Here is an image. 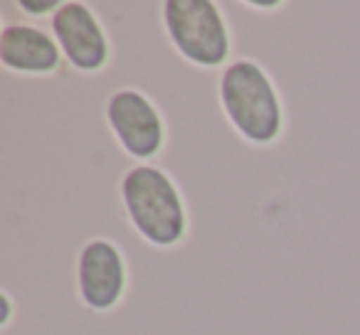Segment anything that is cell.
<instances>
[{
	"label": "cell",
	"mask_w": 360,
	"mask_h": 335,
	"mask_svg": "<svg viewBox=\"0 0 360 335\" xmlns=\"http://www.w3.org/2000/svg\"><path fill=\"white\" fill-rule=\"evenodd\" d=\"M220 104L232 129L255 145H269L284 126L281 101L264 67L237 60L220 77Z\"/></svg>",
	"instance_id": "obj_1"
},
{
	"label": "cell",
	"mask_w": 360,
	"mask_h": 335,
	"mask_svg": "<svg viewBox=\"0 0 360 335\" xmlns=\"http://www.w3.org/2000/svg\"><path fill=\"white\" fill-rule=\"evenodd\" d=\"M121 200L134 230L153 247L178 244L188 230L178 188L155 165H136L121 180Z\"/></svg>",
	"instance_id": "obj_2"
},
{
	"label": "cell",
	"mask_w": 360,
	"mask_h": 335,
	"mask_svg": "<svg viewBox=\"0 0 360 335\" xmlns=\"http://www.w3.org/2000/svg\"><path fill=\"white\" fill-rule=\"evenodd\" d=\"M163 22L173 47L193 65L212 70L230 55L225 18L210 0H165Z\"/></svg>",
	"instance_id": "obj_3"
},
{
	"label": "cell",
	"mask_w": 360,
	"mask_h": 335,
	"mask_svg": "<svg viewBox=\"0 0 360 335\" xmlns=\"http://www.w3.org/2000/svg\"><path fill=\"white\" fill-rule=\"evenodd\" d=\"M106 121L121 148L134 158H153L163 148V119L148 96L139 89L114 91L106 104Z\"/></svg>",
	"instance_id": "obj_4"
},
{
	"label": "cell",
	"mask_w": 360,
	"mask_h": 335,
	"mask_svg": "<svg viewBox=\"0 0 360 335\" xmlns=\"http://www.w3.org/2000/svg\"><path fill=\"white\" fill-rule=\"evenodd\" d=\"M55 40L77 72H99L109 60V40L99 18L84 3H62L52 18Z\"/></svg>",
	"instance_id": "obj_5"
},
{
	"label": "cell",
	"mask_w": 360,
	"mask_h": 335,
	"mask_svg": "<svg viewBox=\"0 0 360 335\" xmlns=\"http://www.w3.org/2000/svg\"><path fill=\"white\" fill-rule=\"evenodd\" d=\"M79 298L91 310H111L126 291V264L109 239H91L77 259Z\"/></svg>",
	"instance_id": "obj_6"
},
{
	"label": "cell",
	"mask_w": 360,
	"mask_h": 335,
	"mask_svg": "<svg viewBox=\"0 0 360 335\" xmlns=\"http://www.w3.org/2000/svg\"><path fill=\"white\" fill-rule=\"evenodd\" d=\"M60 42L32 25H8L0 35V62L15 74H52L60 67Z\"/></svg>",
	"instance_id": "obj_7"
},
{
	"label": "cell",
	"mask_w": 360,
	"mask_h": 335,
	"mask_svg": "<svg viewBox=\"0 0 360 335\" xmlns=\"http://www.w3.org/2000/svg\"><path fill=\"white\" fill-rule=\"evenodd\" d=\"M62 3H57V0H45V3H32V0H20V8L22 11H27L30 15H45V13H52V11H60Z\"/></svg>",
	"instance_id": "obj_8"
},
{
	"label": "cell",
	"mask_w": 360,
	"mask_h": 335,
	"mask_svg": "<svg viewBox=\"0 0 360 335\" xmlns=\"http://www.w3.org/2000/svg\"><path fill=\"white\" fill-rule=\"evenodd\" d=\"M11 310H13V306H11V296L3 294V318H0V323H3V325H8V320H11Z\"/></svg>",
	"instance_id": "obj_9"
}]
</instances>
